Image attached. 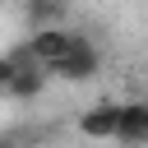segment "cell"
<instances>
[{
  "label": "cell",
  "mask_w": 148,
  "mask_h": 148,
  "mask_svg": "<svg viewBox=\"0 0 148 148\" xmlns=\"http://www.w3.org/2000/svg\"><path fill=\"white\" fill-rule=\"evenodd\" d=\"M97 65H102V56H97V46L88 42V37H74V46L51 65L60 79H69V83H83V79H92L97 74Z\"/></svg>",
  "instance_id": "6da1fadb"
},
{
  "label": "cell",
  "mask_w": 148,
  "mask_h": 148,
  "mask_svg": "<svg viewBox=\"0 0 148 148\" xmlns=\"http://www.w3.org/2000/svg\"><path fill=\"white\" fill-rule=\"evenodd\" d=\"M74 37H79V32H65V28H32V37H28V46H23V51H28L42 69H51V65L74 46Z\"/></svg>",
  "instance_id": "7a4b0ae2"
},
{
  "label": "cell",
  "mask_w": 148,
  "mask_h": 148,
  "mask_svg": "<svg viewBox=\"0 0 148 148\" xmlns=\"http://www.w3.org/2000/svg\"><path fill=\"white\" fill-rule=\"evenodd\" d=\"M116 130H120V102H97L79 116L83 139H116Z\"/></svg>",
  "instance_id": "3957f363"
},
{
  "label": "cell",
  "mask_w": 148,
  "mask_h": 148,
  "mask_svg": "<svg viewBox=\"0 0 148 148\" xmlns=\"http://www.w3.org/2000/svg\"><path fill=\"white\" fill-rule=\"evenodd\" d=\"M116 139L148 143V102H120V130H116Z\"/></svg>",
  "instance_id": "277c9868"
},
{
  "label": "cell",
  "mask_w": 148,
  "mask_h": 148,
  "mask_svg": "<svg viewBox=\"0 0 148 148\" xmlns=\"http://www.w3.org/2000/svg\"><path fill=\"white\" fill-rule=\"evenodd\" d=\"M42 88H46V74H42L37 60H23V65L14 69V79L5 83V92H14V97H37Z\"/></svg>",
  "instance_id": "5b68a950"
},
{
  "label": "cell",
  "mask_w": 148,
  "mask_h": 148,
  "mask_svg": "<svg viewBox=\"0 0 148 148\" xmlns=\"http://www.w3.org/2000/svg\"><path fill=\"white\" fill-rule=\"evenodd\" d=\"M23 18H28L32 28H60L65 0H23Z\"/></svg>",
  "instance_id": "8992f818"
}]
</instances>
